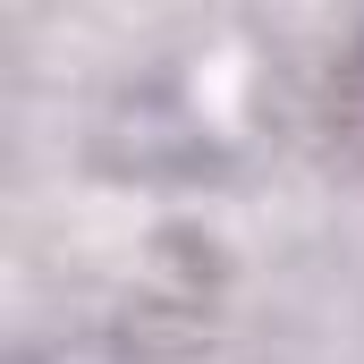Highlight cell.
I'll use <instances>...</instances> for the list:
<instances>
[{
  "instance_id": "1",
  "label": "cell",
  "mask_w": 364,
  "mask_h": 364,
  "mask_svg": "<svg viewBox=\"0 0 364 364\" xmlns=\"http://www.w3.org/2000/svg\"><path fill=\"white\" fill-rule=\"evenodd\" d=\"M331 127H339V136L364 153V43L339 60V68H331Z\"/></svg>"
}]
</instances>
